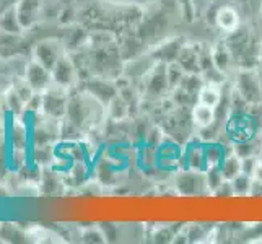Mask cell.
<instances>
[{
    "mask_svg": "<svg viewBox=\"0 0 262 244\" xmlns=\"http://www.w3.org/2000/svg\"><path fill=\"white\" fill-rule=\"evenodd\" d=\"M67 104H69V90L62 88L59 85L49 86L44 90L41 95V107L46 116L51 119H62L67 114Z\"/></svg>",
    "mask_w": 262,
    "mask_h": 244,
    "instance_id": "cell-5",
    "label": "cell"
},
{
    "mask_svg": "<svg viewBox=\"0 0 262 244\" xmlns=\"http://www.w3.org/2000/svg\"><path fill=\"white\" fill-rule=\"evenodd\" d=\"M36 54V62H39L41 65H44L46 69L52 70L54 65L57 64V60L64 56L60 49V44L57 41H44L41 44H38V48L34 51Z\"/></svg>",
    "mask_w": 262,
    "mask_h": 244,
    "instance_id": "cell-13",
    "label": "cell"
},
{
    "mask_svg": "<svg viewBox=\"0 0 262 244\" xmlns=\"http://www.w3.org/2000/svg\"><path fill=\"white\" fill-rule=\"evenodd\" d=\"M223 181H225V178H223V173H222L220 166L207 168V171H205V183H207V189H209L210 195L220 187V184L223 183Z\"/></svg>",
    "mask_w": 262,
    "mask_h": 244,
    "instance_id": "cell-24",
    "label": "cell"
},
{
    "mask_svg": "<svg viewBox=\"0 0 262 244\" xmlns=\"http://www.w3.org/2000/svg\"><path fill=\"white\" fill-rule=\"evenodd\" d=\"M231 148L241 160L243 158H249V157H259V153L262 151L260 134L254 139H249V140H245V142H238V143H231Z\"/></svg>",
    "mask_w": 262,
    "mask_h": 244,
    "instance_id": "cell-19",
    "label": "cell"
},
{
    "mask_svg": "<svg viewBox=\"0 0 262 244\" xmlns=\"http://www.w3.org/2000/svg\"><path fill=\"white\" fill-rule=\"evenodd\" d=\"M52 74V81L56 85L62 86V88H70L72 85L75 83L77 78V67L72 62V59H69L67 56H62L57 64L54 65V69L51 70Z\"/></svg>",
    "mask_w": 262,
    "mask_h": 244,
    "instance_id": "cell-10",
    "label": "cell"
},
{
    "mask_svg": "<svg viewBox=\"0 0 262 244\" xmlns=\"http://www.w3.org/2000/svg\"><path fill=\"white\" fill-rule=\"evenodd\" d=\"M230 147H231V143H230ZM230 147L223 145V143L219 140L204 142V153H205V160H207L209 168L210 166H220Z\"/></svg>",
    "mask_w": 262,
    "mask_h": 244,
    "instance_id": "cell-17",
    "label": "cell"
},
{
    "mask_svg": "<svg viewBox=\"0 0 262 244\" xmlns=\"http://www.w3.org/2000/svg\"><path fill=\"white\" fill-rule=\"evenodd\" d=\"M256 69H257V74H259V78H260V85H262V64H259Z\"/></svg>",
    "mask_w": 262,
    "mask_h": 244,
    "instance_id": "cell-31",
    "label": "cell"
},
{
    "mask_svg": "<svg viewBox=\"0 0 262 244\" xmlns=\"http://www.w3.org/2000/svg\"><path fill=\"white\" fill-rule=\"evenodd\" d=\"M209 165H207L205 153H204V142L199 139H191L184 148L183 155L179 160V169H191L197 173H205Z\"/></svg>",
    "mask_w": 262,
    "mask_h": 244,
    "instance_id": "cell-7",
    "label": "cell"
},
{
    "mask_svg": "<svg viewBox=\"0 0 262 244\" xmlns=\"http://www.w3.org/2000/svg\"><path fill=\"white\" fill-rule=\"evenodd\" d=\"M252 179L259 181V183H262V160L259 158L256 166H254V171H252Z\"/></svg>",
    "mask_w": 262,
    "mask_h": 244,
    "instance_id": "cell-30",
    "label": "cell"
},
{
    "mask_svg": "<svg viewBox=\"0 0 262 244\" xmlns=\"http://www.w3.org/2000/svg\"><path fill=\"white\" fill-rule=\"evenodd\" d=\"M220 169H222V173H223V178L228 179V181H231L233 178H236L243 171V168H241V158L233 151L231 147L228 148L227 155H225L222 165H220Z\"/></svg>",
    "mask_w": 262,
    "mask_h": 244,
    "instance_id": "cell-20",
    "label": "cell"
},
{
    "mask_svg": "<svg viewBox=\"0 0 262 244\" xmlns=\"http://www.w3.org/2000/svg\"><path fill=\"white\" fill-rule=\"evenodd\" d=\"M178 7V13L183 18V21L192 23L195 18V5L192 0H174Z\"/></svg>",
    "mask_w": 262,
    "mask_h": 244,
    "instance_id": "cell-26",
    "label": "cell"
},
{
    "mask_svg": "<svg viewBox=\"0 0 262 244\" xmlns=\"http://www.w3.org/2000/svg\"><path fill=\"white\" fill-rule=\"evenodd\" d=\"M260 134L257 124L252 121L249 113H230L227 124H225V135L230 143L245 142L254 139Z\"/></svg>",
    "mask_w": 262,
    "mask_h": 244,
    "instance_id": "cell-3",
    "label": "cell"
},
{
    "mask_svg": "<svg viewBox=\"0 0 262 244\" xmlns=\"http://www.w3.org/2000/svg\"><path fill=\"white\" fill-rule=\"evenodd\" d=\"M225 42L231 51L238 69H256L260 64L262 41L254 30L239 25L234 31L227 33Z\"/></svg>",
    "mask_w": 262,
    "mask_h": 244,
    "instance_id": "cell-1",
    "label": "cell"
},
{
    "mask_svg": "<svg viewBox=\"0 0 262 244\" xmlns=\"http://www.w3.org/2000/svg\"><path fill=\"white\" fill-rule=\"evenodd\" d=\"M212 195H215V197H233V195H234V191H233V184H231V181L225 179L223 183L220 184V187L216 189V191H215Z\"/></svg>",
    "mask_w": 262,
    "mask_h": 244,
    "instance_id": "cell-28",
    "label": "cell"
},
{
    "mask_svg": "<svg viewBox=\"0 0 262 244\" xmlns=\"http://www.w3.org/2000/svg\"><path fill=\"white\" fill-rule=\"evenodd\" d=\"M260 140H262V130H260Z\"/></svg>",
    "mask_w": 262,
    "mask_h": 244,
    "instance_id": "cell-33",
    "label": "cell"
},
{
    "mask_svg": "<svg viewBox=\"0 0 262 244\" xmlns=\"http://www.w3.org/2000/svg\"><path fill=\"white\" fill-rule=\"evenodd\" d=\"M184 42H186V39L179 38V36H176V38H168V39H163L158 44H155V46L148 51V54L155 62L171 64V62H176L181 49L184 46Z\"/></svg>",
    "mask_w": 262,
    "mask_h": 244,
    "instance_id": "cell-9",
    "label": "cell"
},
{
    "mask_svg": "<svg viewBox=\"0 0 262 244\" xmlns=\"http://www.w3.org/2000/svg\"><path fill=\"white\" fill-rule=\"evenodd\" d=\"M215 26L225 34L234 31L239 26V13L230 5H220L215 15Z\"/></svg>",
    "mask_w": 262,
    "mask_h": 244,
    "instance_id": "cell-14",
    "label": "cell"
},
{
    "mask_svg": "<svg viewBox=\"0 0 262 244\" xmlns=\"http://www.w3.org/2000/svg\"><path fill=\"white\" fill-rule=\"evenodd\" d=\"M260 16H262V5H260Z\"/></svg>",
    "mask_w": 262,
    "mask_h": 244,
    "instance_id": "cell-32",
    "label": "cell"
},
{
    "mask_svg": "<svg viewBox=\"0 0 262 244\" xmlns=\"http://www.w3.org/2000/svg\"><path fill=\"white\" fill-rule=\"evenodd\" d=\"M106 111H107V117H110L111 121H124L130 117L129 104L125 103V99L121 95H117L113 101L106 106Z\"/></svg>",
    "mask_w": 262,
    "mask_h": 244,
    "instance_id": "cell-21",
    "label": "cell"
},
{
    "mask_svg": "<svg viewBox=\"0 0 262 244\" xmlns=\"http://www.w3.org/2000/svg\"><path fill=\"white\" fill-rule=\"evenodd\" d=\"M199 51H201V42H184L176 62L184 69L186 74H201Z\"/></svg>",
    "mask_w": 262,
    "mask_h": 244,
    "instance_id": "cell-12",
    "label": "cell"
},
{
    "mask_svg": "<svg viewBox=\"0 0 262 244\" xmlns=\"http://www.w3.org/2000/svg\"><path fill=\"white\" fill-rule=\"evenodd\" d=\"M222 96H223V93L219 88V85L205 83L204 88L201 90V93H199V103L210 106V107H216L222 101Z\"/></svg>",
    "mask_w": 262,
    "mask_h": 244,
    "instance_id": "cell-22",
    "label": "cell"
},
{
    "mask_svg": "<svg viewBox=\"0 0 262 244\" xmlns=\"http://www.w3.org/2000/svg\"><path fill=\"white\" fill-rule=\"evenodd\" d=\"M166 67H168V64L155 62V65L148 70V74L140 80L142 81L140 93H142L143 101L157 103L160 99H163L168 92L171 93Z\"/></svg>",
    "mask_w": 262,
    "mask_h": 244,
    "instance_id": "cell-2",
    "label": "cell"
},
{
    "mask_svg": "<svg viewBox=\"0 0 262 244\" xmlns=\"http://www.w3.org/2000/svg\"><path fill=\"white\" fill-rule=\"evenodd\" d=\"M82 238L85 242H104L106 241V236H104V233L101 230H98V228H88L83 231L82 234Z\"/></svg>",
    "mask_w": 262,
    "mask_h": 244,
    "instance_id": "cell-27",
    "label": "cell"
},
{
    "mask_svg": "<svg viewBox=\"0 0 262 244\" xmlns=\"http://www.w3.org/2000/svg\"><path fill=\"white\" fill-rule=\"evenodd\" d=\"M166 74H168V81H169V88L174 90L181 85V81H183L186 72L184 69L181 67L178 62H171L166 67Z\"/></svg>",
    "mask_w": 262,
    "mask_h": 244,
    "instance_id": "cell-25",
    "label": "cell"
},
{
    "mask_svg": "<svg viewBox=\"0 0 262 244\" xmlns=\"http://www.w3.org/2000/svg\"><path fill=\"white\" fill-rule=\"evenodd\" d=\"M212 59H213L215 67L219 69L220 72H223V74H228L231 69L236 67V64H234V59H233V54L228 49L225 39L219 41V42L212 46Z\"/></svg>",
    "mask_w": 262,
    "mask_h": 244,
    "instance_id": "cell-15",
    "label": "cell"
},
{
    "mask_svg": "<svg viewBox=\"0 0 262 244\" xmlns=\"http://www.w3.org/2000/svg\"><path fill=\"white\" fill-rule=\"evenodd\" d=\"M251 197H260L262 195V183L259 181L252 179V186H251V192H249Z\"/></svg>",
    "mask_w": 262,
    "mask_h": 244,
    "instance_id": "cell-29",
    "label": "cell"
},
{
    "mask_svg": "<svg viewBox=\"0 0 262 244\" xmlns=\"http://www.w3.org/2000/svg\"><path fill=\"white\" fill-rule=\"evenodd\" d=\"M192 121L195 129H204V127H209L215 122V107L210 106H205L202 103H195L192 107Z\"/></svg>",
    "mask_w": 262,
    "mask_h": 244,
    "instance_id": "cell-18",
    "label": "cell"
},
{
    "mask_svg": "<svg viewBox=\"0 0 262 244\" xmlns=\"http://www.w3.org/2000/svg\"><path fill=\"white\" fill-rule=\"evenodd\" d=\"M26 81L33 88V92H44V90L51 86L52 74L49 69L34 60L28 65V70H26Z\"/></svg>",
    "mask_w": 262,
    "mask_h": 244,
    "instance_id": "cell-11",
    "label": "cell"
},
{
    "mask_svg": "<svg viewBox=\"0 0 262 244\" xmlns=\"http://www.w3.org/2000/svg\"><path fill=\"white\" fill-rule=\"evenodd\" d=\"M231 184H233V191L234 195L238 197H246L251 192V186H252V176L246 174V173H241L231 179Z\"/></svg>",
    "mask_w": 262,
    "mask_h": 244,
    "instance_id": "cell-23",
    "label": "cell"
},
{
    "mask_svg": "<svg viewBox=\"0 0 262 244\" xmlns=\"http://www.w3.org/2000/svg\"><path fill=\"white\" fill-rule=\"evenodd\" d=\"M41 8V0H21L20 7L16 8V18L20 25L23 26H31L36 18L39 15Z\"/></svg>",
    "mask_w": 262,
    "mask_h": 244,
    "instance_id": "cell-16",
    "label": "cell"
},
{
    "mask_svg": "<svg viewBox=\"0 0 262 244\" xmlns=\"http://www.w3.org/2000/svg\"><path fill=\"white\" fill-rule=\"evenodd\" d=\"M233 90L238 92L249 104L262 103V85L257 69H236Z\"/></svg>",
    "mask_w": 262,
    "mask_h": 244,
    "instance_id": "cell-4",
    "label": "cell"
},
{
    "mask_svg": "<svg viewBox=\"0 0 262 244\" xmlns=\"http://www.w3.org/2000/svg\"><path fill=\"white\" fill-rule=\"evenodd\" d=\"M83 92L92 95L96 101L101 103V106H104V109H106V106L119 95V88H117L116 80L104 78V77H95L86 81Z\"/></svg>",
    "mask_w": 262,
    "mask_h": 244,
    "instance_id": "cell-8",
    "label": "cell"
},
{
    "mask_svg": "<svg viewBox=\"0 0 262 244\" xmlns=\"http://www.w3.org/2000/svg\"><path fill=\"white\" fill-rule=\"evenodd\" d=\"M174 189L181 195H201V194H209L205 183V173H197V171L191 169H179L174 174Z\"/></svg>",
    "mask_w": 262,
    "mask_h": 244,
    "instance_id": "cell-6",
    "label": "cell"
}]
</instances>
